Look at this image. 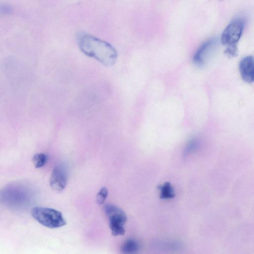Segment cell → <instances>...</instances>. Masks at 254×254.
Masks as SVG:
<instances>
[{
	"mask_svg": "<svg viewBox=\"0 0 254 254\" xmlns=\"http://www.w3.org/2000/svg\"><path fill=\"white\" fill-rule=\"evenodd\" d=\"M77 42L80 50L105 66L114 65L117 59L116 49L109 43L83 32L78 33Z\"/></svg>",
	"mask_w": 254,
	"mask_h": 254,
	"instance_id": "obj_1",
	"label": "cell"
},
{
	"mask_svg": "<svg viewBox=\"0 0 254 254\" xmlns=\"http://www.w3.org/2000/svg\"><path fill=\"white\" fill-rule=\"evenodd\" d=\"M33 197L31 190L27 186L19 184H9L0 191L1 201L14 209H21L31 203Z\"/></svg>",
	"mask_w": 254,
	"mask_h": 254,
	"instance_id": "obj_2",
	"label": "cell"
},
{
	"mask_svg": "<svg viewBox=\"0 0 254 254\" xmlns=\"http://www.w3.org/2000/svg\"><path fill=\"white\" fill-rule=\"evenodd\" d=\"M31 215L37 222L49 228H58L66 224L62 213L53 208L35 207L31 210Z\"/></svg>",
	"mask_w": 254,
	"mask_h": 254,
	"instance_id": "obj_3",
	"label": "cell"
},
{
	"mask_svg": "<svg viewBox=\"0 0 254 254\" xmlns=\"http://www.w3.org/2000/svg\"><path fill=\"white\" fill-rule=\"evenodd\" d=\"M104 210L109 219V227L112 234L114 236L124 235V225L127 221V216L124 210L111 204H106Z\"/></svg>",
	"mask_w": 254,
	"mask_h": 254,
	"instance_id": "obj_4",
	"label": "cell"
},
{
	"mask_svg": "<svg viewBox=\"0 0 254 254\" xmlns=\"http://www.w3.org/2000/svg\"><path fill=\"white\" fill-rule=\"evenodd\" d=\"M245 27L243 19H237L229 23L223 31L220 41L227 47H237Z\"/></svg>",
	"mask_w": 254,
	"mask_h": 254,
	"instance_id": "obj_5",
	"label": "cell"
},
{
	"mask_svg": "<svg viewBox=\"0 0 254 254\" xmlns=\"http://www.w3.org/2000/svg\"><path fill=\"white\" fill-rule=\"evenodd\" d=\"M67 181V173L62 166L55 167L50 176V185L53 190L60 192L65 188Z\"/></svg>",
	"mask_w": 254,
	"mask_h": 254,
	"instance_id": "obj_6",
	"label": "cell"
},
{
	"mask_svg": "<svg viewBox=\"0 0 254 254\" xmlns=\"http://www.w3.org/2000/svg\"><path fill=\"white\" fill-rule=\"evenodd\" d=\"M239 70L243 80L249 83L253 82L254 78V63L253 57H244L240 62Z\"/></svg>",
	"mask_w": 254,
	"mask_h": 254,
	"instance_id": "obj_7",
	"label": "cell"
},
{
	"mask_svg": "<svg viewBox=\"0 0 254 254\" xmlns=\"http://www.w3.org/2000/svg\"><path fill=\"white\" fill-rule=\"evenodd\" d=\"M216 44V40L214 39H209L202 44L193 55V63L198 65H202Z\"/></svg>",
	"mask_w": 254,
	"mask_h": 254,
	"instance_id": "obj_8",
	"label": "cell"
},
{
	"mask_svg": "<svg viewBox=\"0 0 254 254\" xmlns=\"http://www.w3.org/2000/svg\"><path fill=\"white\" fill-rule=\"evenodd\" d=\"M139 244L133 239H127L122 245L121 251L126 254H132L136 253L139 249Z\"/></svg>",
	"mask_w": 254,
	"mask_h": 254,
	"instance_id": "obj_9",
	"label": "cell"
},
{
	"mask_svg": "<svg viewBox=\"0 0 254 254\" xmlns=\"http://www.w3.org/2000/svg\"><path fill=\"white\" fill-rule=\"evenodd\" d=\"M159 190H160V198L162 199H170L175 196L173 188L169 182L165 183L160 186Z\"/></svg>",
	"mask_w": 254,
	"mask_h": 254,
	"instance_id": "obj_10",
	"label": "cell"
},
{
	"mask_svg": "<svg viewBox=\"0 0 254 254\" xmlns=\"http://www.w3.org/2000/svg\"><path fill=\"white\" fill-rule=\"evenodd\" d=\"M32 160L35 167L40 168L43 167L46 164L48 160V156L44 153H39L33 156Z\"/></svg>",
	"mask_w": 254,
	"mask_h": 254,
	"instance_id": "obj_11",
	"label": "cell"
},
{
	"mask_svg": "<svg viewBox=\"0 0 254 254\" xmlns=\"http://www.w3.org/2000/svg\"><path fill=\"white\" fill-rule=\"evenodd\" d=\"M108 195V190L106 187L100 189L96 195V202L99 204H103Z\"/></svg>",
	"mask_w": 254,
	"mask_h": 254,
	"instance_id": "obj_12",
	"label": "cell"
},
{
	"mask_svg": "<svg viewBox=\"0 0 254 254\" xmlns=\"http://www.w3.org/2000/svg\"><path fill=\"white\" fill-rule=\"evenodd\" d=\"M198 145V141L196 139H192L190 141L187 145L185 153L188 154L195 150Z\"/></svg>",
	"mask_w": 254,
	"mask_h": 254,
	"instance_id": "obj_13",
	"label": "cell"
},
{
	"mask_svg": "<svg viewBox=\"0 0 254 254\" xmlns=\"http://www.w3.org/2000/svg\"><path fill=\"white\" fill-rule=\"evenodd\" d=\"M237 47H226L225 53L229 57H234L237 55Z\"/></svg>",
	"mask_w": 254,
	"mask_h": 254,
	"instance_id": "obj_14",
	"label": "cell"
},
{
	"mask_svg": "<svg viewBox=\"0 0 254 254\" xmlns=\"http://www.w3.org/2000/svg\"><path fill=\"white\" fill-rule=\"evenodd\" d=\"M11 11V8L7 5L0 4V13H8Z\"/></svg>",
	"mask_w": 254,
	"mask_h": 254,
	"instance_id": "obj_15",
	"label": "cell"
}]
</instances>
